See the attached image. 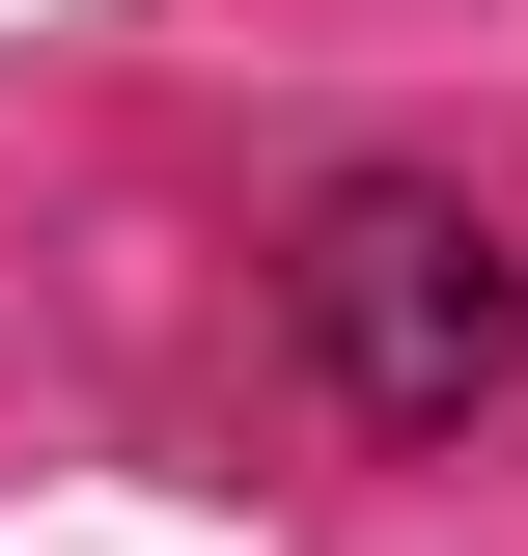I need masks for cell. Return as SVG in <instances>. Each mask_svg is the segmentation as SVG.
<instances>
[{
  "label": "cell",
  "instance_id": "cell-1",
  "mask_svg": "<svg viewBox=\"0 0 528 556\" xmlns=\"http://www.w3.org/2000/svg\"><path fill=\"white\" fill-rule=\"evenodd\" d=\"M278 306H306V362H334L362 445H473V417L528 390V251L473 195H417V167H334L306 251H278Z\"/></svg>",
  "mask_w": 528,
  "mask_h": 556
}]
</instances>
